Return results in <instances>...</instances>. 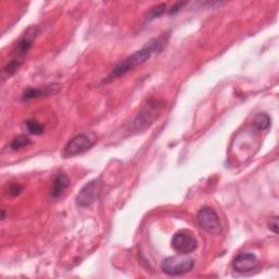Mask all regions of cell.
<instances>
[{"instance_id":"6da1fadb","label":"cell","mask_w":279,"mask_h":279,"mask_svg":"<svg viewBox=\"0 0 279 279\" xmlns=\"http://www.w3.org/2000/svg\"><path fill=\"white\" fill-rule=\"evenodd\" d=\"M168 39V34H163L160 37H157V39L150 40L144 47L133 52L132 55L127 57L121 63L118 64L111 70L108 77L104 80V83H109L120 77H123L128 72L134 70L137 67L146 63L152 56L160 54L164 50L166 45H167Z\"/></svg>"},{"instance_id":"7a4b0ae2","label":"cell","mask_w":279,"mask_h":279,"mask_svg":"<svg viewBox=\"0 0 279 279\" xmlns=\"http://www.w3.org/2000/svg\"><path fill=\"white\" fill-rule=\"evenodd\" d=\"M164 104L157 100H149L144 107L135 117L133 121L134 130H145L152 126L156 119L161 116Z\"/></svg>"},{"instance_id":"3957f363","label":"cell","mask_w":279,"mask_h":279,"mask_svg":"<svg viewBox=\"0 0 279 279\" xmlns=\"http://www.w3.org/2000/svg\"><path fill=\"white\" fill-rule=\"evenodd\" d=\"M194 267V260L181 256H169L162 262V270L169 276H179L189 273Z\"/></svg>"},{"instance_id":"277c9868","label":"cell","mask_w":279,"mask_h":279,"mask_svg":"<svg viewBox=\"0 0 279 279\" xmlns=\"http://www.w3.org/2000/svg\"><path fill=\"white\" fill-rule=\"evenodd\" d=\"M96 142L95 137L92 134L87 133H81L78 134L77 137L71 139L67 143V145L64 148V156L65 157H73L80 155L82 153H85L92 147Z\"/></svg>"},{"instance_id":"5b68a950","label":"cell","mask_w":279,"mask_h":279,"mask_svg":"<svg viewBox=\"0 0 279 279\" xmlns=\"http://www.w3.org/2000/svg\"><path fill=\"white\" fill-rule=\"evenodd\" d=\"M197 220L201 228L210 235H218L222 231V224L217 213L210 207H203L199 210Z\"/></svg>"},{"instance_id":"8992f818","label":"cell","mask_w":279,"mask_h":279,"mask_svg":"<svg viewBox=\"0 0 279 279\" xmlns=\"http://www.w3.org/2000/svg\"><path fill=\"white\" fill-rule=\"evenodd\" d=\"M171 246L179 254H189L197 250L198 241L190 231L180 230L172 237Z\"/></svg>"},{"instance_id":"52a82bcc","label":"cell","mask_w":279,"mask_h":279,"mask_svg":"<svg viewBox=\"0 0 279 279\" xmlns=\"http://www.w3.org/2000/svg\"><path fill=\"white\" fill-rule=\"evenodd\" d=\"M100 193L101 181L100 179H94L82 188L75 201L80 207H89L99 199Z\"/></svg>"},{"instance_id":"ba28073f","label":"cell","mask_w":279,"mask_h":279,"mask_svg":"<svg viewBox=\"0 0 279 279\" xmlns=\"http://www.w3.org/2000/svg\"><path fill=\"white\" fill-rule=\"evenodd\" d=\"M259 264V260L256 255L250 252L241 253L237 255V258L233 260L232 266L237 271L240 273H246V271L253 270Z\"/></svg>"},{"instance_id":"9c48e42d","label":"cell","mask_w":279,"mask_h":279,"mask_svg":"<svg viewBox=\"0 0 279 279\" xmlns=\"http://www.w3.org/2000/svg\"><path fill=\"white\" fill-rule=\"evenodd\" d=\"M60 88V85L58 84H52L49 86L45 87H28L24 90L23 96H22V100L23 101H31L41 99V97H46L52 94H56Z\"/></svg>"},{"instance_id":"30bf717a","label":"cell","mask_w":279,"mask_h":279,"mask_svg":"<svg viewBox=\"0 0 279 279\" xmlns=\"http://www.w3.org/2000/svg\"><path fill=\"white\" fill-rule=\"evenodd\" d=\"M32 44H33V41L29 39V37H27V36L23 37V39H22L18 43L16 49L13 50L12 60H17V61H19L21 64L23 63V59L27 55L29 49L32 48Z\"/></svg>"},{"instance_id":"8fae6325","label":"cell","mask_w":279,"mask_h":279,"mask_svg":"<svg viewBox=\"0 0 279 279\" xmlns=\"http://www.w3.org/2000/svg\"><path fill=\"white\" fill-rule=\"evenodd\" d=\"M70 184V180L69 178H68L65 173H60V175H58L54 182H52V187H51V191H50V194L52 198H59L60 195H61L65 190L67 189L68 187H69Z\"/></svg>"},{"instance_id":"7c38bea8","label":"cell","mask_w":279,"mask_h":279,"mask_svg":"<svg viewBox=\"0 0 279 279\" xmlns=\"http://www.w3.org/2000/svg\"><path fill=\"white\" fill-rule=\"evenodd\" d=\"M252 126L254 129L259 131L266 130L270 126V118L267 114H265V112H260V114H258L254 117Z\"/></svg>"},{"instance_id":"4fadbf2b","label":"cell","mask_w":279,"mask_h":279,"mask_svg":"<svg viewBox=\"0 0 279 279\" xmlns=\"http://www.w3.org/2000/svg\"><path fill=\"white\" fill-rule=\"evenodd\" d=\"M31 144H32L31 139L26 137V135H24V134H21L12 140V142L10 143V148L12 150H18V149H21V148L31 145Z\"/></svg>"},{"instance_id":"5bb4252c","label":"cell","mask_w":279,"mask_h":279,"mask_svg":"<svg viewBox=\"0 0 279 279\" xmlns=\"http://www.w3.org/2000/svg\"><path fill=\"white\" fill-rule=\"evenodd\" d=\"M20 66H21V63L17 61V60H12L11 59L10 61L4 67V69H3V79L7 80V79L11 78L12 75L17 72V70L19 69Z\"/></svg>"},{"instance_id":"9a60e30c","label":"cell","mask_w":279,"mask_h":279,"mask_svg":"<svg viewBox=\"0 0 279 279\" xmlns=\"http://www.w3.org/2000/svg\"><path fill=\"white\" fill-rule=\"evenodd\" d=\"M25 128L29 134L33 135H41L45 132V127L43 125H41L40 122L35 121L33 119L26 120L25 121Z\"/></svg>"},{"instance_id":"2e32d148","label":"cell","mask_w":279,"mask_h":279,"mask_svg":"<svg viewBox=\"0 0 279 279\" xmlns=\"http://www.w3.org/2000/svg\"><path fill=\"white\" fill-rule=\"evenodd\" d=\"M166 11H167V6H166L165 4H161V5H158V6H155V7H153V8L148 11L147 20L150 21V20H154L156 18H160V17L163 16V14Z\"/></svg>"},{"instance_id":"e0dca14e","label":"cell","mask_w":279,"mask_h":279,"mask_svg":"<svg viewBox=\"0 0 279 279\" xmlns=\"http://www.w3.org/2000/svg\"><path fill=\"white\" fill-rule=\"evenodd\" d=\"M187 5H188V3H182V2H181V3H177V4L173 5L170 9H168V13H169V14H176V13H178L181 9H183V7L187 6Z\"/></svg>"},{"instance_id":"ac0fdd59","label":"cell","mask_w":279,"mask_h":279,"mask_svg":"<svg viewBox=\"0 0 279 279\" xmlns=\"http://www.w3.org/2000/svg\"><path fill=\"white\" fill-rule=\"evenodd\" d=\"M21 191H22V187L20 184H11L8 190L11 197H17V195L21 193Z\"/></svg>"},{"instance_id":"d6986e66","label":"cell","mask_w":279,"mask_h":279,"mask_svg":"<svg viewBox=\"0 0 279 279\" xmlns=\"http://www.w3.org/2000/svg\"><path fill=\"white\" fill-rule=\"evenodd\" d=\"M268 228L270 231H273L274 233H278V218L274 217L271 218L268 223Z\"/></svg>"}]
</instances>
